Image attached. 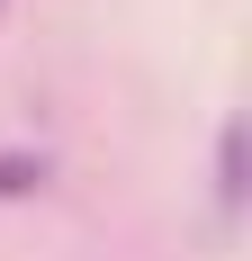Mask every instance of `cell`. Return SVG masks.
<instances>
[{
  "label": "cell",
  "mask_w": 252,
  "mask_h": 261,
  "mask_svg": "<svg viewBox=\"0 0 252 261\" xmlns=\"http://www.w3.org/2000/svg\"><path fill=\"white\" fill-rule=\"evenodd\" d=\"M216 198H225V207H243V126L216 135Z\"/></svg>",
  "instance_id": "6da1fadb"
},
{
  "label": "cell",
  "mask_w": 252,
  "mask_h": 261,
  "mask_svg": "<svg viewBox=\"0 0 252 261\" xmlns=\"http://www.w3.org/2000/svg\"><path fill=\"white\" fill-rule=\"evenodd\" d=\"M54 162L45 153H0V198H27V189H45Z\"/></svg>",
  "instance_id": "7a4b0ae2"
}]
</instances>
